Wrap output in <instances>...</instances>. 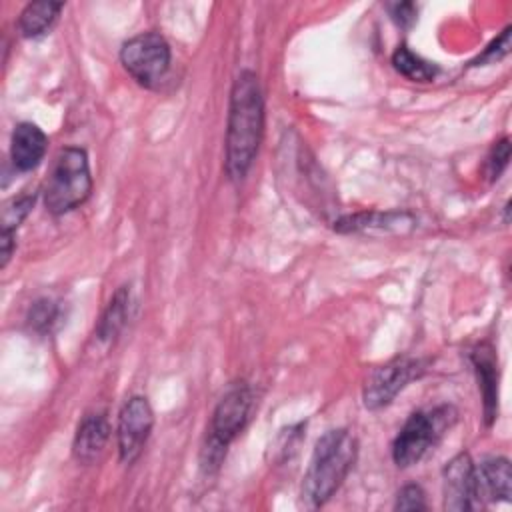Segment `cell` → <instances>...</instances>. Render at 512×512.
Here are the masks:
<instances>
[{
  "instance_id": "cell-1",
  "label": "cell",
  "mask_w": 512,
  "mask_h": 512,
  "mask_svg": "<svg viewBox=\"0 0 512 512\" xmlns=\"http://www.w3.org/2000/svg\"><path fill=\"white\" fill-rule=\"evenodd\" d=\"M264 136V92L252 70H242L230 88L224 172L230 182H242L260 150Z\"/></svg>"
},
{
  "instance_id": "cell-2",
  "label": "cell",
  "mask_w": 512,
  "mask_h": 512,
  "mask_svg": "<svg viewBox=\"0 0 512 512\" xmlns=\"http://www.w3.org/2000/svg\"><path fill=\"white\" fill-rule=\"evenodd\" d=\"M358 458V438L346 428L324 432L312 450L300 486L306 508H322L344 484Z\"/></svg>"
},
{
  "instance_id": "cell-3",
  "label": "cell",
  "mask_w": 512,
  "mask_h": 512,
  "mask_svg": "<svg viewBox=\"0 0 512 512\" xmlns=\"http://www.w3.org/2000/svg\"><path fill=\"white\" fill-rule=\"evenodd\" d=\"M254 408V390L246 380L232 382L212 410L206 438L200 450V468L214 474L228 452V446L246 428Z\"/></svg>"
},
{
  "instance_id": "cell-4",
  "label": "cell",
  "mask_w": 512,
  "mask_h": 512,
  "mask_svg": "<svg viewBox=\"0 0 512 512\" xmlns=\"http://www.w3.org/2000/svg\"><path fill=\"white\" fill-rule=\"evenodd\" d=\"M94 188L90 160L84 148L64 146L56 152L42 184V200L52 216H64L82 206Z\"/></svg>"
},
{
  "instance_id": "cell-5",
  "label": "cell",
  "mask_w": 512,
  "mask_h": 512,
  "mask_svg": "<svg viewBox=\"0 0 512 512\" xmlns=\"http://www.w3.org/2000/svg\"><path fill=\"white\" fill-rule=\"evenodd\" d=\"M456 408L450 404L436 406L432 410L412 412L396 438L392 440V460L398 468H410L418 464L452 428L456 422Z\"/></svg>"
},
{
  "instance_id": "cell-6",
  "label": "cell",
  "mask_w": 512,
  "mask_h": 512,
  "mask_svg": "<svg viewBox=\"0 0 512 512\" xmlns=\"http://www.w3.org/2000/svg\"><path fill=\"white\" fill-rule=\"evenodd\" d=\"M120 64L132 80L148 90L160 86L172 62L168 40L160 32H140L120 46Z\"/></svg>"
},
{
  "instance_id": "cell-7",
  "label": "cell",
  "mask_w": 512,
  "mask_h": 512,
  "mask_svg": "<svg viewBox=\"0 0 512 512\" xmlns=\"http://www.w3.org/2000/svg\"><path fill=\"white\" fill-rule=\"evenodd\" d=\"M428 360L414 356H396L390 362L374 368L362 390V400L368 410H380L388 406L412 380H418L426 372Z\"/></svg>"
},
{
  "instance_id": "cell-8",
  "label": "cell",
  "mask_w": 512,
  "mask_h": 512,
  "mask_svg": "<svg viewBox=\"0 0 512 512\" xmlns=\"http://www.w3.org/2000/svg\"><path fill=\"white\" fill-rule=\"evenodd\" d=\"M152 428H154V410L148 398L140 394L130 396L122 404L116 420V446H118V456L122 464L130 466L140 458V454L148 444Z\"/></svg>"
},
{
  "instance_id": "cell-9",
  "label": "cell",
  "mask_w": 512,
  "mask_h": 512,
  "mask_svg": "<svg viewBox=\"0 0 512 512\" xmlns=\"http://www.w3.org/2000/svg\"><path fill=\"white\" fill-rule=\"evenodd\" d=\"M444 508L450 512H466L480 508V486L476 464L468 452L450 458L442 470Z\"/></svg>"
},
{
  "instance_id": "cell-10",
  "label": "cell",
  "mask_w": 512,
  "mask_h": 512,
  "mask_svg": "<svg viewBox=\"0 0 512 512\" xmlns=\"http://www.w3.org/2000/svg\"><path fill=\"white\" fill-rule=\"evenodd\" d=\"M112 428L104 410H92L82 416L72 440V456L78 464L90 466L104 454Z\"/></svg>"
},
{
  "instance_id": "cell-11",
  "label": "cell",
  "mask_w": 512,
  "mask_h": 512,
  "mask_svg": "<svg viewBox=\"0 0 512 512\" xmlns=\"http://www.w3.org/2000/svg\"><path fill=\"white\" fill-rule=\"evenodd\" d=\"M470 364L474 368L482 394L486 426H492L498 416V356L494 352V346L488 342L476 344L470 350Z\"/></svg>"
},
{
  "instance_id": "cell-12",
  "label": "cell",
  "mask_w": 512,
  "mask_h": 512,
  "mask_svg": "<svg viewBox=\"0 0 512 512\" xmlns=\"http://www.w3.org/2000/svg\"><path fill=\"white\" fill-rule=\"evenodd\" d=\"M48 150V136L34 122H18L10 136V162L16 172H32Z\"/></svg>"
},
{
  "instance_id": "cell-13",
  "label": "cell",
  "mask_w": 512,
  "mask_h": 512,
  "mask_svg": "<svg viewBox=\"0 0 512 512\" xmlns=\"http://www.w3.org/2000/svg\"><path fill=\"white\" fill-rule=\"evenodd\" d=\"M130 310H132V290L128 284H122L110 296L106 308L102 310L96 322L94 342L104 350L114 346L130 320Z\"/></svg>"
},
{
  "instance_id": "cell-14",
  "label": "cell",
  "mask_w": 512,
  "mask_h": 512,
  "mask_svg": "<svg viewBox=\"0 0 512 512\" xmlns=\"http://www.w3.org/2000/svg\"><path fill=\"white\" fill-rule=\"evenodd\" d=\"M478 472V486L480 494L488 496L492 502H510L512 496V470L510 462L504 456L486 458L480 466H476Z\"/></svg>"
},
{
  "instance_id": "cell-15",
  "label": "cell",
  "mask_w": 512,
  "mask_h": 512,
  "mask_svg": "<svg viewBox=\"0 0 512 512\" xmlns=\"http://www.w3.org/2000/svg\"><path fill=\"white\" fill-rule=\"evenodd\" d=\"M62 10H64V2H52V0L28 2L18 16L16 28L22 38H28V40L40 38L54 28Z\"/></svg>"
},
{
  "instance_id": "cell-16",
  "label": "cell",
  "mask_w": 512,
  "mask_h": 512,
  "mask_svg": "<svg viewBox=\"0 0 512 512\" xmlns=\"http://www.w3.org/2000/svg\"><path fill=\"white\" fill-rule=\"evenodd\" d=\"M402 224H412V216L408 212H358L342 216L334 222V230L338 232H368L372 228L380 230H400Z\"/></svg>"
},
{
  "instance_id": "cell-17",
  "label": "cell",
  "mask_w": 512,
  "mask_h": 512,
  "mask_svg": "<svg viewBox=\"0 0 512 512\" xmlns=\"http://www.w3.org/2000/svg\"><path fill=\"white\" fill-rule=\"evenodd\" d=\"M392 66L398 74L412 82H432L438 74V66L434 62L424 60L420 54L412 52L406 44H400L392 54Z\"/></svg>"
},
{
  "instance_id": "cell-18",
  "label": "cell",
  "mask_w": 512,
  "mask_h": 512,
  "mask_svg": "<svg viewBox=\"0 0 512 512\" xmlns=\"http://www.w3.org/2000/svg\"><path fill=\"white\" fill-rule=\"evenodd\" d=\"M60 316H62L60 304L48 296H42L30 304L26 312V324L34 334L46 336L58 326Z\"/></svg>"
},
{
  "instance_id": "cell-19",
  "label": "cell",
  "mask_w": 512,
  "mask_h": 512,
  "mask_svg": "<svg viewBox=\"0 0 512 512\" xmlns=\"http://www.w3.org/2000/svg\"><path fill=\"white\" fill-rule=\"evenodd\" d=\"M38 194H42V190H22L20 194L10 196L2 204V232L16 234L18 226L32 212V208L38 200Z\"/></svg>"
},
{
  "instance_id": "cell-20",
  "label": "cell",
  "mask_w": 512,
  "mask_h": 512,
  "mask_svg": "<svg viewBox=\"0 0 512 512\" xmlns=\"http://www.w3.org/2000/svg\"><path fill=\"white\" fill-rule=\"evenodd\" d=\"M508 160H510V138L504 136L490 148L486 156V176L490 178V182L500 178V174L508 166Z\"/></svg>"
},
{
  "instance_id": "cell-21",
  "label": "cell",
  "mask_w": 512,
  "mask_h": 512,
  "mask_svg": "<svg viewBox=\"0 0 512 512\" xmlns=\"http://www.w3.org/2000/svg\"><path fill=\"white\" fill-rule=\"evenodd\" d=\"M426 492L420 484H406L398 490L394 510H426Z\"/></svg>"
},
{
  "instance_id": "cell-22",
  "label": "cell",
  "mask_w": 512,
  "mask_h": 512,
  "mask_svg": "<svg viewBox=\"0 0 512 512\" xmlns=\"http://www.w3.org/2000/svg\"><path fill=\"white\" fill-rule=\"evenodd\" d=\"M510 26H506L504 30H502V34L476 58V60H472L470 64L472 66H480V64H494V62H498V60H502L506 54H508V50H510Z\"/></svg>"
},
{
  "instance_id": "cell-23",
  "label": "cell",
  "mask_w": 512,
  "mask_h": 512,
  "mask_svg": "<svg viewBox=\"0 0 512 512\" xmlns=\"http://www.w3.org/2000/svg\"><path fill=\"white\" fill-rule=\"evenodd\" d=\"M388 12H390L392 20L402 28L412 26L416 22V14H418L416 4H412V2H392V4H388Z\"/></svg>"
}]
</instances>
